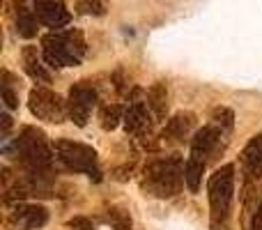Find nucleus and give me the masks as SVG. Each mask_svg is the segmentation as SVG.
<instances>
[{"instance_id": "15", "label": "nucleus", "mask_w": 262, "mask_h": 230, "mask_svg": "<svg viewBox=\"0 0 262 230\" xmlns=\"http://www.w3.org/2000/svg\"><path fill=\"white\" fill-rule=\"evenodd\" d=\"M147 106L157 120H163V117H166V113H168V88H166V83L157 81L152 88H149L147 90Z\"/></svg>"}, {"instance_id": "3", "label": "nucleus", "mask_w": 262, "mask_h": 230, "mask_svg": "<svg viewBox=\"0 0 262 230\" xmlns=\"http://www.w3.org/2000/svg\"><path fill=\"white\" fill-rule=\"evenodd\" d=\"M41 49L51 67H76L85 55V39L76 30L51 32L41 39Z\"/></svg>"}, {"instance_id": "20", "label": "nucleus", "mask_w": 262, "mask_h": 230, "mask_svg": "<svg viewBox=\"0 0 262 230\" xmlns=\"http://www.w3.org/2000/svg\"><path fill=\"white\" fill-rule=\"evenodd\" d=\"M108 219L115 226V230H131V217L127 210L122 207H111L108 210Z\"/></svg>"}, {"instance_id": "19", "label": "nucleus", "mask_w": 262, "mask_h": 230, "mask_svg": "<svg viewBox=\"0 0 262 230\" xmlns=\"http://www.w3.org/2000/svg\"><path fill=\"white\" fill-rule=\"evenodd\" d=\"M76 9L85 16H101L106 12V5L104 0H76Z\"/></svg>"}, {"instance_id": "12", "label": "nucleus", "mask_w": 262, "mask_h": 230, "mask_svg": "<svg viewBox=\"0 0 262 230\" xmlns=\"http://www.w3.org/2000/svg\"><path fill=\"white\" fill-rule=\"evenodd\" d=\"M12 221L21 230H37L49 221V212L41 205H16L12 212Z\"/></svg>"}, {"instance_id": "6", "label": "nucleus", "mask_w": 262, "mask_h": 230, "mask_svg": "<svg viewBox=\"0 0 262 230\" xmlns=\"http://www.w3.org/2000/svg\"><path fill=\"white\" fill-rule=\"evenodd\" d=\"M28 106H30V113L35 115L37 120L53 122V124H60V122H64L69 117L67 101H64L58 92L49 90V88H44V86H37L35 90H30Z\"/></svg>"}, {"instance_id": "25", "label": "nucleus", "mask_w": 262, "mask_h": 230, "mask_svg": "<svg viewBox=\"0 0 262 230\" xmlns=\"http://www.w3.org/2000/svg\"><path fill=\"white\" fill-rule=\"evenodd\" d=\"M0 120H3V136H5V138H7V134H9V127H12V117H9V115H3V117H0Z\"/></svg>"}, {"instance_id": "22", "label": "nucleus", "mask_w": 262, "mask_h": 230, "mask_svg": "<svg viewBox=\"0 0 262 230\" xmlns=\"http://www.w3.org/2000/svg\"><path fill=\"white\" fill-rule=\"evenodd\" d=\"M232 120H235V115H232L230 109H216L214 111V122H216L221 129H230Z\"/></svg>"}, {"instance_id": "16", "label": "nucleus", "mask_w": 262, "mask_h": 230, "mask_svg": "<svg viewBox=\"0 0 262 230\" xmlns=\"http://www.w3.org/2000/svg\"><path fill=\"white\" fill-rule=\"evenodd\" d=\"M16 32L26 39H32L37 35V21H35V14L26 7H18L16 9Z\"/></svg>"}, {"instance_id": "4", "label": "nucleus", "mask_w": 262, "mask_h": 230, "mask_svg": "<svg viewBox=\"0 0 262 230\" xmlns=\"http://www.w3.org/2000/svg\"><path fill=\"white\" fill-rule=\"evenodd\" d=\"M18 161L26 166L28 173H35V175H49L51 161H53V152H51L49 143H46V136L41 134L35 127H26L21 131V136L14 143Z\"/></svg>"}, {"instance_id": "5", "label": "nucleus", "mask_w": 262, "mask_h": 230, "mask_svg": "<svg viewBox=\"0 0 262 230\" xmlns=\"http://www.w3.org/2000/svg\"><path fill=\"white\" fill-rule=\"evenodd\" d=\"M55 157L74 173H83L88 177L99 180V157L90 145L74 143V140H58L55 143Z\"/></svg>"}, {"instance_id": "13", "label": "nucleus", "mask_w": 262, "mask_h": 230, "mask_svg": "<svg viewBox=\"0 0 262 230\" xmlns=\"http://www.w3.org/2000/svg\"><path fill=\"white\" fill-rule=\"evenodd\" d=\"M195 124V115L193 113H177L175 117L166 122V129H163V138L168 140H184L191 134Z\"/></svg>"}, {"instance_id": "17", "label": "nucleus", "mask_w": 262, "mask_h": 230, "mask_svg": "<svg viewBox=\"0 0 262 230\" xmlns=\"http://www.w3.org/2000/svg\"><path fill=\"white\" fill-rule=\"evenodd\" d=\"M203 173H205V163L193 161V159H186L184 163V182L189 186L191 194L200 189V182H203Z\"/></svg>"}, {"instance_id": "2", "label": "nucleus", "mask_w": 262, "mask_h": 230, "mask_svg": "<svg viewBox=\"0 0 262 230\" xmlns=\"http://www.w3.org/2000/svg\"><path fill=\"white\" fill-rule=\"evenodd\" d=\"M184 184V166L177 157L159 159L145 166L143 189L157 198H172L182 191Z\"/></svg>"}, {"instance_id": "11", "label": "nucleus", "mask_w": 262, "mask_h": 230, "mask_svg": "<svg viewBox=\"0 0 262 230\" xmlns=\"http://www.w3.org/2000/svg\"><path fill=\"white\" fill-rule=\"evenodd\" d=\"M124 129L127 134L140 136V138H147L149 129H152V117H149V106L143 104L140 99L129 101V106L124 109Z\"/></svg>"}, {"instance_id": "14", "label": "nucleus", "mask_w": 262, "mask_h": 230, "mask_svg": "<svg viewBox=\"0 0 262 230\" xmlns=\"http://www.w3.org/2000/svg\"><path fill=\"white\" fill-rule=\"evenodd\" d=\"M23 69H26L28 76L37 83H49L51 81V74L46 72V67L41 65L35 46H26V49H23Z\"/></svg>"}, {"instance_id": "7", "label": "nucleus", "mask_w": 262, "mask_h": 230, "mask_svg": "<svg viewBox=\"0 0 262 230\" xmlns=\"http://www.w3.org/2000/svg\"><path fill=\"white\" fill-rule=\"evenodd\" d=\"M97 106V90L90 86L88 81H81L69 90V99H67V111H69V120L78 127L88 124L92 109Z\"/></svg>"}, {"instance_id": "24", "label": "nucleus", "mask_w": 262, "mask_h": 230, "mask_svg": "<svg viewBox=\"0 0 262 230\" xmlns=\"http://www.w3.org/2000/svg\"><path fill=\"white\" fill-rule=\"evenodd\" d=\"M251 230H262V200L255 207V214H253V221H251Z\"/></svg>"}, {"instance_id": "18", "label": "nucleus", "mask_w": 262, "mask_h": 230, "mask_svg": "<svg viewBox=\"0 0 262 230\" xmlns=\"http://www.w3.org/2000/svg\"><path fill=\"white\" fill-rule=\"evenodd\" d=\"M99 120H101V127H104L106 131L115 129V127L120 124V120H124V111H122V106H118V104H108V106H104V109H101V113H99Z\"/></svg>"}, {"instance_id": "23", "label": "nucleus", "mask_w": 262, "mask_h": 230, "mask_svg": "<svg viewBox=\"0 0 262 230\" xmlns=\"http://www.w3.org/2000/svg\"><path fill=\"white\" fill-rule=\"evenodd\" d=\"M69 228L72 230H95V226H92L90 221H88V219H72V221H69Z\"/></svg>"}, {"instance_id": "1", "label": "nucleus", "mask_w": 262, "mask_h": 230, "mask_svg": "<svg viewBox=\"0 0 262 230\" xmlns=\"http://www.w3.org/2000/svg\"><path fill=\"white\" fill-rule=\"evenodd\" d=\"M209 194V223L212 230H230V207L232 194H235V166L226 163L214 175H209L207 182Z\"/></svg>"}, {"instance_id": "10", "label": "nucleus", "mask_w": 262, "mask_h": 230, "mask_svg": "<svg viewBox=\"0 0 262 230\" xmlns=\"http://www.w3.org/2000/svg\"><path fill=\"white\" fill-rule=\"evenodd\" d=\"M242 171L246 177V191L251 194L253 182H258L262 177V134L253 136L246 143L244 152H242Z\"/></svg>"}, {"instance_id": "8", "label": "nucleus", "mask_w": 262, "mask_h": 230, "mask_svg": "<svg viewBox=\"0 0 262 230\" xmlns=\"http://www.w3.org/2000/svg\"><path fill=\"white\" fill-rule=\"evenodd\" d=\"M219 143H221V127L219 124H209V127H203L198 134L191 138V154L189 159L193 161H200L207 166V159L216 152Z\"/></svg>"}, {"instance_id": "21", "label": "nucleus", "mask_w": 262, "mask_h": 230, "mask_svg": "<svg viewBox=\"0 0 262 230\" xmlns=\"http://www.w3.org/2000/svg\"><path fill=\"white\" fill-rule=\"evenodd\" d=\"M3 99H5V104H7V109H16L18 106V97H16V92L12 90V86H9L7 72H5V83H3Z\"/></svg>"}, {"instance_id": "9", "label": "nucleus", "mask_w": 262, "mask_h": 230, "mask_svg": "<svg viewBox=\"0 0 262 230\" xmlns=\"http://www.w3.org/2000/svg\"><path fill=\"white\" fill-rule=\"evenodd\" d=\"M35 14L37 21L44 23L51 30H60V28H64L72 21L67 5L60 3V0H35Z\"/></svg>"}]
</instances>
